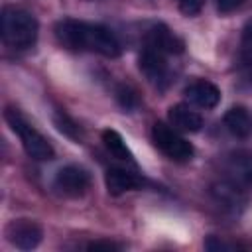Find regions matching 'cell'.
<instances>
[{
	"label": "cell",
	"instance_id": "1",
	"mask_svg": "<svg viewBox=\"0 0 252 252\" xmlns=\"http://www.w3.org/2000/svg\"><path fill=\"white\" fill-rule=\"evenodd\" d=\"M57 41L75 51H93L104 57H118L120 43L116 35L98 24H87L79 20H61L55 26Z\"/></svg>",
	"mask_w": 252,
	"mask_h": 252
},
{
	"label": "cell",
	"instance_id": "2",
	"mask_svg": "<svg viewBox=\"0 0 252 252\" xmlns=\"http://www.w3.org/2000/svg\"><path fill=\"white\" fill-rule=\"evenodd\" d=\"M37 20L22 8L8 6L2 12V37L14 49H28L37 39Z\"/></svg>",
	"mask_w": 252,
	"mask_h": 252
},
{
	"label": "cell",
	"instance_id": "3",
	"mask_svg": "<svg viewBox=\"0 0 252 252\" xmlns=\"http://www.w3.org/2000/svg\"><path fill=\"white\" fill-rule=\"evenodd\" d=\"M4 116H6V122L10 124V128L20 136L22 146H24V150H26V154L30 158L39 159V161L53 159L55 150L49 144V140L43 134H39L16 108H6V114Z\"/></svg>",
	"mask_w": 252,
	"mask_h": 252
},
{
	"label": "cell",
	"instance_id": "4",
	"mask_svg": "<svg viewBox=\"0 0 252 252\" xmlns=\"http://www.w3.org/2000/svg\"><path fill=\"white\" fill-rule=\"evenodd\" d=\"M152 140L173 161H187V159L193 158V146L163 122H156L154 124Z\"/></svg>",
	"mask_w": 252,
	"mask_h": 252
},
{
	"label": "cell",
	"instance_id": "5",
	"mask_svg": "<svg viewBox=\"0 0 252 252\" xmlns=\"http://www.w3.org/2000/svg\"><path fill=\"white\" fill-rule=\"evenodd\" d=\"M43 230L35 220L30 219H18L12 220L6 226V238L10 244H14L20 250H32L41 242Z\"/></svg>",
	"mask_w": 252,
	"mask_h": 252
},
{
	"label": "cell",
	"instance_id": "6",
	"mask_svg": "<svg viewBox=\"0 0 252 252\" xmlns=\"http://www.w3.org/2000/svg\"><path fill=\"white\" fill-rule=\"evenodd\" d=\"M53 185L65 197H81L87 193V189L91 185V177L83 167L67 165L57 171Z\"/></svg>",
	"mask_w": 252,
	"mask_h": 252
},
{
	"label": "cell",
	"instance_id": "7",
	"mask_svg": "<svg viewBox=\"0 0 252 252\" xmlns=\"http://www.w3.org/2000/svg\"><path fill=\"white\" fill-rule=\"evenodd\" d=\"M148 47L167 55V53H181L183 51V41L171 32L167 30L163 24H158L150 30L148 33Z\"/></svg>",
	"mask_w": 252,
	"mask_h": 252
},
{
	"label": "cell",
	"instance_id": "8",
	"mask_svg": "<svg viewBox=\"0 0 252 252\" xmlns=\"http://www.w3.org/2000/svg\"><path fill=\"white\" fill-rule=\"evenodd\" d=\"M187 98L201 106V108H215L220 100V91L217 85L209 83V81H193L187 89H185Z\"/></svg>",
	"mask_w": 252,
	"mask_h": 252
},
{
	"label": "cell",
	"instance_id": "9",
	"mask_svg": "<svg viewBox=\"0 0 252 252\" xmlns=\"http://www.w3.org/2000/svg\"><path fill=\"white\" fill-rule=\"evenodd\" d=\"M104 183H106L108 193H112V195H120V193L134 191V189L142 187V179L136 173H132L128 169H120V167H110L104 175Z\"/></svg>",
	"mask_w": 252,
	"mask_h": 252
},
{
	"label": "cell",
	"instance_id": "10",
	"mask_svg": "<svg viewBox=\"0 0 252 252\" xmlns=\"http://www.w3.org/2000/svg\"><path fill=\"white\" fill-rule=\"evenodd\" d=\"M140 69H142V73H144L150 81H154V83L165 79V73H167L165 55L146 45V49H144L142 55H140Z\"/></svg>",
	"mask_w": 252,
	"mask_h": 252
},
{
	"label": "cell",
	"instance_id": "11",
	"mask_svg": "<svg viewBox=\"0 0 252 252\" xmlns=\"http://www.w3.org/2000/svg\"><path fill=\"white\" fill-rule=\"evenodd\" d=\"M167 116H169V122L175 128L183 130V132H199L201 126H203L201 114H197L195 110H191L187 104H175V106H171L169 112H167Z\"/></svg>",
	"mask_w": 252,
	"mask_h": 252
},
{
	"label": "cell",
	"instance_id": "12",
	"mask_svg": "<svg viewBox=\"0 0 252 252\" xmlns=\"http://www.w3.org/2000/svg\"><path fill=\"white\" fill-rule=\"evenodd\" d=\"M224 126L226 130L236 136V138H246L252 130V120L246 112V108L242 106H232L226 114H224Z\"/></svg>",
	"mask_w": 252,
	"mask_h": 252
},
{
	"label": "cell",
	"instance_id": "13",
	"mask_svg": "<svg viewBox=\"0 0 252 252\" xmlns=\"http://www.w3.org/2000/svg\"><path fill=\"white\" fill-rule=\"evenodd\" d=\"M102 144H104V148H106L114 158H118V159H130V158H132V154H130V150L126 148L122 136H120L116 130H110V128L104 130V132H102Z\"/></svg>",
	"mask_w": 252,
	"mask_h": 252
},
{
	"label": "cell",
	"instance_id": "14",
	"mask_svg": "<svg viewBox=\"0 0 252 252\" xmlns=\"http://www.w3.org/2000/svg\"><path fill=\"white\" fill-rule=\"evenodd\" d=\"M55 124H57V128L63 132V134H67L69 138H79L81 134H79V126L67 116V114H55Z\"/></svg>",
	"mask_w": 252,
	"mask_h": 252
},
{
	"label": "cell",
	"instance_id": "15",
	"mask_svg": "<svg viewBox=\"0 0 252 252\" xmlns=\"http://www.w3.org/2000/svg\"><path fill=\"white\" fill-rule=\"evenodd\" d=\"M175 4L185 16H197L203 10L205 0H175Z\"/></svg>",
	"mask_w": 252,
	"mask_h": 252
},
{
	"label": "cell",
	"instance_id": "16",
	"mask_svg": "<svg viewBox=\"0 0 252 252\" xmlns=\"http://www.w3.org/2000/svg\"><path fill=\"white\" fill-rule=\"evenodd\" d=\"M118 100H120V104H122L124 108H132V106L138 102V96H136V93L130 91L128 87H122V89L118 91Z\"/></svg>",
	"mask_w": 252,
	"mask_h": 252
},
{
	"label": "cell",
	"instance_id": "17",
	"mask_svg": "<svg viewBox=\"0 0 252 252\" xmlns=\"http://www.w3.org/2000/svg\"><path fill=\"white\" fill-rule=\"evenodd\" d=\"M205 248H209V250H232L234 246H232V244H226V242H222V240H219L217 236H209L207 242H205Z\"/></svg>",
	"mask_w": 252,
	"mask_h": 252
},
{
	"label": "cell",
	"instance_id": "18",
	"mask_svg": "<svg viewBox=\"0 0 252 252\" xmlns=\"http://www.w3.org/2000/svg\"><path fill=\"white\" fill-rule=\"evenodd\" d=\"M242 2H244V0H217V8H219L222 14H228V12L236 10V8H240Z\"/></svg>",
	"mask_w": 252,
	"mask_h": 252
},
{
	"label": "cell",
	"instance_id": "19",
	"mask_svg": "<svg viewBox=\"0 0 252 252\" xmlns=\"http://www.w3.org/2000/svg\"><path fill=\"white\" fill-rule=\"evenodd\" d=\"M89 250H118L120 246L118 244H114V242H110V240H94V242H91L89 246H87Z\"/></svg>",
	"mask_w": 252,
	"mask_h": 252
},
{
	"label": "cell",
	"instance_id": "20",
	"mask_svg": "<svg viewBox=\"0 0 252 252\" xmlns=\"http://www.w3.org/2000/svg\"><path fill=\"white\" fill-rule=\"evenodd\" d=\"M244 51L252 59V24H248V28L244 32Z\"/></svg>",
	"mask_w": 252,
	"mask_h": 252
},
{
	"label": "cell",
	"instance_id": "21",
	"mask_svg": "<svg viewBox=\"0 0 252 252\" xmlns=\"http://www.w3.org/2000/svg\"><path fill=\"white\" fill-rule=\"evenodd\" d=\"M250 179H252V175H250Z\"/></svg>",
	"mask_w": 252,
	"mask_h": 252
}]
</instances>
